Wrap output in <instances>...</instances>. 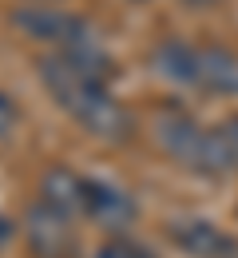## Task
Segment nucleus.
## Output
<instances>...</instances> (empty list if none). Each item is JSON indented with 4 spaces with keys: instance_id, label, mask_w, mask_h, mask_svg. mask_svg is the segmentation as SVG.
<instances>
[{
    "instance_id": "1",
    "label": "nucleus",
    "mask_w": 238,
    "mask_h": 258,
    "mask_svg": "<svg viewBox=\"0 0 238 258\" xmlns=\"http://www.w3.org/2000/svg\"><path fill=\"white\" fill-rule=\"evenodd\" d=\"M40 80H44L48 96L88 135H100V139H123L127 135L131 115L111 96L115 60L100 48V40L44 56L40 60Z\"/></svg>"
},
{
    "instance_id": "2",
    "label": "nucleus",
    "mask_w": 238,
    "mask_h": 258,
    "mask_svg": "<svg viewBox=\"0 0 238 258\" xmlns=\"http://www.w3.org/2000/svg\"><path fill=\"white\" fill-rule=\"evenodd\" d=\"M155 139L187 171L226 175V171L238 167V151H234V143H230V135H226V127H203L199 119H191L183 111H163L155 119Z\"/></svg>"
},
{
    "instance_id": "3",
    "label": "nucleus",
    "mask_w": 238,
    "mask_h": 258,
    "mask_svg": "<svg viewBox=\"0 0 238 258\" xmlns=\"http://www.w3.org/2000/svg\"><path fill=\"white\" fill-rule=\"evenodd\" d=\"M12 24L28 40H40V44H56V52L64 48H80V44H92L96 32L84 16L75 12H64V8H48V4H24L12 12Z\"/></svg>"
},
{
    "instance_id": "4",
    "label": "nucleus",
    "mask_w": 238,
    "mask_h": 258,
    "mask_svg": "<svg viewBox=\"0 0 238 258\" xmlns=\"http://www.w3.org/2000/svg\"><path fill=\"white\" fill-rule=\"evenodd\" d=\"M75 219L64 215L60 207L36 199L28 207V219H24V230H28V250L36 258H71L75 254Z\"/></svg>"
},
{
    "instance_id": "5",
    "label": "nucleus",
    "mask_w": 238,
    "mask_h": 258,
    "mask_svg": "<svg viewBox=\"0 0 238 258\" xmlns=\"http://www.w3.org/2000/svg\"><path fill=\"white\" fill-rule=\"evenodd\" d=\"M139 215L131 191L107 183V179H84V219L107 226V230H123Z\"/></svg>"
},
{
    "instance_id": "6",
    "label": "nucleus",
    "mask_w": 238,
    "mask_h": 258,
    "mask_svg": "<svg viewBox=\"0 0 238 258\" xmlns=\"http://www.w3.org/2000/svg\"><path fill=\"white\" fill-rule=\"evenodd\" d=\"M171 242L191 258H238V238L210 219H175Z\"/></svg>"
},
{
    "instance_id": "7",
    "label": "nucleus",
    "mask_w": 238,
    "mask_h": 258,
    "mask_svg": "<svg viewBox=\"0 0 238 258\" xmlns=\"http://www.w3.org/2000/svg\"><path fill=\"white\" fill-rule=\"evenodd\" d=\"M195 88H203V92H222V96H234V92H238V56H234V52H226V48H214V44L199 48Z\"/></svg>"
},
{
    "instance_id": "8",
    "label": "nucleus",
    "mask_w": 238,
    "mask_h": 258,
    "mask_svg": "<svg viewBox=\"0 0 238 258\" xmlns=\"http://www.w3.org/2000/svg\"><path fill=\"white\" fill-rule=\"evenodd\" d=\"M151 64H155V72H159L163 80H171V84H183V88H195L199 48H191V44H183V40H167V44H159V48H155Z\"/></svg>"
},
{
    "instance_id": "9",
    "label": "nucleus",
    "mask_w": 238,
    "mask_h": 258,
    "mask_svg": "<svg viewBox=\"0 0 238 258\" xmlns=\"http://www.w3.org/2000/svg\"><path fill=\"white\" fill-rule=\"evenodd\" d=\"M96 258H151V254H147L139 242H131V238H123V234H111L107 242H100Z\"/></svg>"
},
{
    "instance_id": "10",
    "label": "nucleus",
    "mask_w": 238,
    "mask_h": 258,
    "mask_svg": "<svg viewBox=\"0 0 238 258\" xmlns=\"http://www.w3.org/2000/svg\"><path fill=\"white\" fill-rule=\"evenodd\" d=\"M16 119H20V111H16L12 96H8V92H0V139H4L12 127H16Z\"/></svg>"
},
{
    "instance_id": "11",
    "label": "nucleus",
    "mask_w": 238,
    "mask_h": 258,
    "mask_svg": "<svg viewBox=\"0 0 238 258\" xmlns=\"http://www.w3.org/2000/svg\"><path fill=\"white\" fill-rule=\"evenodd\" d=\"M8 238H12V223H8V219H4V215H0V246H4V242H8Z\"/></svg>"
},
{
    "instance_id": "12",
    "label": "nucleus",
    "mask_w": 238,
    "mask_h": 258,
    "mask_svg": "<svg viewBox=\"0 0 238 258\" xmlns=\"http://www.w3.org/2000/svg\"><path fill=\"white\" fill-rule=\"evenodd\" d=\"M226 135H230V143H234V151H238V115L226 119Z\"/></svg>"
}]
</instances>
